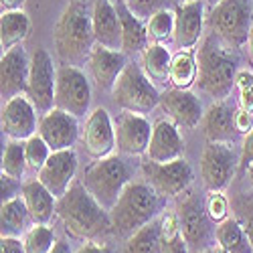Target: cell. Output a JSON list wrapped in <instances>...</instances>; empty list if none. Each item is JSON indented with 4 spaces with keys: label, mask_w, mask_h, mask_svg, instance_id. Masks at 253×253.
Here are the masks:
<instances>
[{
    "label": "cell",
    "mask_w": 253,
    "mask_h": 253,
    "mask_svg": "<svg viewBox=\"0 0 253 253\" xmlns=\"http://www.w3.org/2000/svg\"><path fill=\"white\" fill-rule=\"evenodd\" d=\"M0 126H2V134L12 140H29L39 132L37 108L27 93L6 99L2 105Z\"/></svg>",
    "instance_id": "obj_13"
},
{
    "label": "cell",
    "mask_w": 253,
    "mask_h": 253,
    "mask_svg": "<svg viewBox=\"0 0 253 253\" xmlns=\"http://www.w3.org/2000/svg\"><path fill=\"white\" fill-rule=\"evenodd\" d=\"M182 152H184V140L176 126L168 120L156 122L152 128L150 146L146 150L148 160L156 164H166V162L182 158Z\"/></svg>",
    "instance_id": "obj_20"
},
{
    "label": "cell",
    "mask_w": 253,
    "mask_h": 253,
    "mask_svg": "<svg viewBox=\"0 0 253 253\" xmlns=\"http://www.w3.org/2000/svg\"><path fill=\"white\" fill-rule=\"evenodd\" d=\"M2 172L16 178V180H23L25 172H27V154H25V142L23 140H12L6 144V148L2 150Z\"/></svg>",
    "instance_id": "obj_34"
},
{
    "label": "cell",
    "mask_w": 253,
    "mask_h": 253,
    "mask_svg": "<svg viewBox=\"0 0 253 253\" xmlns=\"http://www.w3.org/2000/svg\"><path fill=\"white\" fill-rule=\"evenodd\" d=\"M239 108L253 114V87H245L239 93Z\"/></svg>",
    "instance_id": "obj_45"
},
{
    "label": "cell",
    "mask_w": 253,
    "mask_h": 253,
    "mask_svg": "<svg viewBox=\"0 0 253 253\" xmlns=\"http://www.w3.org/2000/svg\"><path fill=\"white\" fill-rule=\"evenodd\" d=\"M87 63H89V69H91V75L97 83V87L103 91L114 89L118 77L122 75L126 65H128L124 51H112V49H105L101 45L93 47Z\"/></svg>",
    "instance_id": "obj_23"
},
{
    "label": "cell",
    "mask_w": 253,
    "mask_h": 253,
    "mask_svg": "<svg viewBox=\"0 0 253 253\" xmlns=\"http://www.w3.org/2000/svg\"><path fill=\"white\" fill-rule=\"evenodd\" d=\"M245 172H247V176H249V178H251V182H253V162L245 168Z\"/></svg>",
    "instance_id": "obj_51"
},
{
    "label": "cell",
    "mask_w": 253,
    "mask_h": 253,
    "mask_svg": "<svg viewBox=\"0 0 253 253\" xmlns=\"http://www.w3.org/2000/svg\"><path fill=\"white\" fill-rule=\"evenodd\" d=\"M170 85L178 89H188L197 83V59L193 53L182 51L176 57H172V65H170Z\"/></svg>",
    "instance_id": "obj_33"
},
{
    "label": "cell",
    "mask_w": 253,
    "mask_h": 253,
    "mask_svg": "<svg viewBox=\"0 0 253 253\" xmlns=\"http://www.w3.org/2000/svg\"><path fill=\"white\" fill-rule=\"evenodd\" d=\"M51 253H73V251H71V245L67 241H57L55 247L51 249Z\"/></svg>",
    "instance_id": "obj_49"
},
{
    "label": "cell",
    "mask_w": 253,
    "mask_h": 253,
    "mask_svg": "<svg viewBox=\"0 0 253 253\" xmlns=\"http://www.w3.org/2000/svg\"><path fill=\"white\" fill-rule=\"evenodd\" d=\"M205 23V2L203 0H184L176 8V27L174 41L182 51H191L197 47L203 35Z\"/></svg>",
    "instance_id": "obj_22"
},
{
    "label": "cell",
    "mask_w": 253,
    "mask_h": 253,
    "mask_svg": "<svg viewBox=\"0 0 253 253\" xmlns=\"http://www.w3.org/2000/svg\"><path fill=\"white\" fill-rule=\"evenodd\" d=\"M25 249L27 253H51L55 247V233L49 225H37L31 227L25 233Z\"/></svg>",
    "instance_id": "obj_36"
},
{
    "label": "cell",
    "mask_w": 253,
    "mask_h": 253,
    "mask_svg": "<svg viewBox=\"0 0 253 253\" xmlns=\"http://www.w3.org/2000/svg\"><path fill=\"white\" fill-rule=\"evenodd\" d=\"M0 253H27L25 241L18 237H2L0 239Z\"/></svg>",
    "instance_id": "obj_43"
},
{
    "label": "cell",
    "mask_w": 253,
    "mask_h": 253,
    "mask_svg": "<svg viewBox=\"0 0 253 253\" xmlns=\"http://www.w3.org/2000/svg\"><path fill=\"white\" fill-rule=\"evenodd\" d=\"M31 213L27 209V203L20 197H14L6 203H2L0 209V235L2 237H20L27 233V225H29Z\"/></svg>",
    "instance_id": "obj_27"
},
{
    "label": "cell",
    "mask_w": 253,
    "mask_h": 253,
    "mask_svg": "<svg viewBox=\"0 0 253 253\" xmlns=\"http://www.w3.org/2000/svg\"><path fill=\"white\" fill-rule=\"evenodd\" d=\"M160 108L178 126H186V128H195L205 116L201 99L193 91L178 87L160 93Z\"/></svg>",
    "instance_id": "obj_19"
},
{
    "label": "cell",
    "mask_w": 253,
    "mask_h": 253,
    "mask_svg": "<svg viewBox=\"0 0 253 253\" xmlns=\"http://www.w3.org/2000/svg\"><path fill=\"white\" fill-rule=\"evenodd\" d=\"M20 195H23V199L27 203L33 223H37V225H49L51 223L53 215L57 213V201L59 199H55V195L43 182L39 178L25 182Z\"/></svg>",
    "instance_id": "obj_24"
},
{
    "label": "cell",
    "mask_w": 253,
    "mask_h": 253,
    "mask_svg": "<svg viewBox=\"0 0 253 253\" xmlns=\"http://www.w3.org/2000/svg\"><path fill=\"white\" fill-rule=\"evenodd\" d=\"M144 172L148 176V182L156 188V193L166 199H174L186 193V188L191 186L195 174L193 168L184 158L166 162V164H156V162H146Z\"/></svg>",
    "instance_id": "obj_12"
},
{
    "label": "cell",
    "mask_w": 253,
    "mask_h": 253,
    "mask_svg": "<svg viewBox=\"0 0 253 253\" xmlns=\"http://www.w3.org/2000/svg\"><path fill=\"white\" fill-rule=\"evenodd\" d=\"M126 253H162V219H152L126 239Z\"/></svg>",
    "instance_id": "obj_30"
},
{
    "label": "cell",
    "mask_w": 253,
    "mask_h": 253,
    "mask_svg": "<svg viewBox=\"0 0 253 253\" xmlns=\"http://www.w3.org/2000/svg\"><path fill=\"white\" fill-rule=\"evenodd\" d=\"M205 2H209L211 6H215V4H219V2H221V0H205Z\"/></svg>",
    "instance_id": "obj_52"
},
{
    "label": "cell",
    "mask_w": 253,
    "mask_h": 253,
    "mask_svg": "<svg viewBox=\"0 0 253 253\" xmlns=\"http://www.w3.org/2000/svg\"><path fill=\"white\" fill-rule=\"evenodd\" d=\"M235 85H237L239 89L253 87V73H251V71H239V73H237V79H235Z\"/></svg>",
    "instance_id": "obj_47"
},
{
    "label": "cell",
    "mask_w": 253,
    "mask_h": 253,
    "mask_svg": "<svg viewBox=\"0 0 253 253\" xmlns=\"http://www.w3.org/2000/svg\"><path fill=\"white\" fill-rule=\"evenodd\" d=\"M27 0H0V8L2 12H12V10H23Z\"/></svg>",
    "instance_id": "obj_48"
},
{
    "label": "cell",
    "mask_w": 253,
    "mask_h": 253,
    "mask_svg": "<svg viewBox=\"0 0 253 253\" xmlns=\"http://www.w3.org/2000/svg\"><path fill=\"white\" fill-rule=\"evenodd\" d=\"M241 166L247 168L251 162H253V130L249 134H245V140H243V152H241Z\"/></svg>",
    "instance_id": "obj_44"
},
{
    "label": "cell",
    "mask_w": 253,
    "mask_h": 253,
    "mask_svg": "<svg viewBox=\"0 0 253 253\" xmlns=\"http://www.w3.org/2000/svg\"><path fill=\"white\" fill-rule=\"evenodd\" d=\"M160 213V195L150 182L132 180L124 188L122 197L110 211L112 233L128 239L146 223L156 219Z\"/></svg>",
    "instance_id": "obj_3"
},
{
    "label": "cell",
    "mask_w": 253,
    "mask_h": 253,
    "mask_svg": "<svg viewBox=\"0 0 253 253\" xmlns=\"http://www.w3.org/2000/svg\"><path fill=\"white\" fill-rule=\"evenodd\" d=\"M142 65H144V73L148 75L152 81L156 83H170V65H172V57H170V51H168L164 45L156 43V45H150L142 53Z\"/></svg>",
    "instance_id": "obj_31"
},
{
    "label": "cell",
    "mask_w": 253,
    "mask_h": 253,
    "mask_svg": "<svg viewBox=\"0 0 253 253\" xmlns=\"http://www.w3.org/2000/svg\"><path fill=\"white\" fill-rule=\"evenodd\" d=\"M158 2H160V0H128V6L132 8V12L138 18H144V16L150 14V10L156 8Z\"/></svg>",
    "instance_id": "obj_41"
},
{
    "label": "cell",
    "mask_w": 253,
    "mask_h": 253,
    "mask_svg": "<svg viewBox=\"0 0 253 253\" xmlns=\"http://www.w3.org/2000/svg\"><path fill=\"white\" fill-rule=\"evenodd\" d=\"M75 253H114L108 245H99V243H85L83 247H79Z\"/></svg>",
    "instance_id": "obj_46"
},
{
    "label": "cell",
    "mask_w": 253,
    "mask_h": 253,
    "mask_svg": "<svg viewBox=\"0 0 253 253\" xmlns=\"http://www.w3.org/2000/svg\"><path fill=\"white\" fill-rule=\"evenodd\" d=\"M93 12L81 0H71L55 25V49L63 65L81 67L89 61L97 45L93 33Z\"/></svg>",
    "instance_id": "obj_2"
},
{
    "label": "cell",
    "mask_w": 253,
    "mask_h": 253,
    "mask_svg": "<svg viewBox=\"0 0 253 253\" xmlns=\"http://www.w3.org/2000/svg\"><path fill=\"white\" fill-rule=\"evenodd\" d=\"M201 253H217V247H215V249H205V251H201Z\"/></svg>",
    "instance_id": "obj_53"
},
{
    "label": "cell",
    "mask_w": 253,
    "mask_h": 253,
    "mask_svg": "<svg viewBox=\"0 0 253 253\" xmlns=\"http://www.w3.org/2000/svg\"><path fill=\"white\" fill-rule=\"evenodd\" d=\"M215 239L227 253H253V245L237 219H225L215 227Z\"/></svg>",
    "instance_id": "obj_29"
},
{
    "label": "cell",
    "mask_w": 253,
    "mask_h": 253,
    "mask_svg": "<svg viewBox=\"0 0 253 253\" xmlns=\"http://www.w3.org/2000/svg\"><path fill=\"white\" fill-rule=\"evenodd\" d=\"M57 217L73 239H95L112 231L110 211H105L83 182H73L57 201Z\"/></svg>",
    "instance_id": "obj_1"
},
{
    "label": "cell",
    "mask_w": 253,
    "mask_h": 253,
    "mask_svg": "<svg viewBox=\"0 0 253 253\" xmlns=\"http://www.w3.org/2000/svg\"><path fill=\"white\" fill-rule=\"evenodd\" d=\"M83 146H85V152L93 160L112 156L114 148H118L116 126L112 124V118L105 108H95L89 114L85 122V130H83Z\"/></svg>",
    "instance_id": "obj_17"
},
{
    "label": "cell",
    "mask_w": 253,
    "mask_h": 253,
    "mask_svg": "<svg viewBox=\"0 0 253 253\" xmlns=\"http://www.w3.org/2000/svg\"><path fill=\"white\" fill-rule=\"evenodd\" d=\"M174 27H176V12L160 8L150 16L146 29H148V37H152L158 43H164V41L174 37Z\"/></svg>",
    "instance_id": "obj_35"
},
{
    "label": "cell",
    "mask_w": 253,
    "mask_h": 253,
    "mask_svg": "<svg viewBox=\"0 0 253 253\" xmlns=\"http://www.w3.org/2000/svg\"><path fill=\"white\" fill-rule=\"evenodd\" d=\"M207 213L211 217V221H215V223H221L227 219V211H229V203L227 199L221 195V191H215V193H211L209 199H207Z\"/></svg>",
    "instance_id": "obj_38"
},
{
    "label": "cell",
    "mask_w": 253,
    "mask_h": 253,
    "mask_svg": "<svg viewBox=\"0 0 253 253\" xmlns=\"http://www.w3.org/2000/svg\"><path fill=\"white\" fill-rule=\"evenodd\" d=\"M91 105L89 81L79 67L61 65L57 69V87H55V108L67 112L75 118H85Z\"/></svg>",
    "instance_id": "obj_9"
},
{
    "label": "cell",
    "mask_w": 253,
    "mask_h": 253,
    "mask_svg": "<svg viewBox=\"0 0 253 253\" xmlns=\"http://www.w3.org/2000/svg\"><path fill=\"white\" fill-rule=\"evenodd\" d=\"M162 219V253H191L188 243L182 235L180 221L174 211H166Z\"/></svg>",
    "instance_id": "obj_32"
},
{
    "label": "cell",
    "mask_w": 253,
    "mask_h": 253,
    "mask_svg": "<svg viewBox=\"0 0 253 253\" xmlns=\"http://www.w3.org/2000/svg\"><path fill=\"white\" fill-rule=\"evenodd\" d=\"M205 136L209 142H233L235 132V110L223 99L215 101L203 116Z\"/></svg>",
    "instance_id": "obj_25"
},
{
    "label": "cell",
    "mask_w": 253,
    "mask_h": 253,
    "mask_svg": "<svg viewBox=\"0 0 253 253\" xmlns=\"http://www.w3.org/2000/svg\"><path fill=\"white\" fill-rule=\"evenodd\" d=\"M20 180L8 176V174H0V193H2V203L18 197V193H23V184H18Z\"/></svg>",
    "instance_id": "obj_40"
},
{
    "label": "cell",
    "mask_w": 253,
    "mask_h": 253,
    "mask_svg": "<svg viewBox=\"0 0 253 253\" xmlns=\"http://www.w3.org/2000/svg\"><path fill=\"white\" fill-rule=\"evenodd\" d=\"M55 87H57V69L53 59L45 49H37L31 57V75L27 95L35 103L37 112L47 114L55 108Z\"/></svg>",
    "instance_id": "obj_11"
},
{
    "label": "cell",
    "mask_w": 253,
    "mask_h": 253,
    "mask_svg": "<svg viewBox=\"0 0 253 253\" xmlns=\"http://www.w3.org/2000/svg\"><path fill=\"white\" fill-rule=\"evenodd\" d=\"M31 33V18L23 10L2 12L0 16V47L2 53L20 45Z\"/></svg>",
    "instance_id": "obj_28"
},
{
    "label": "cell",
    "mask_w": 253,
    "mask_h": 253,
    "mask_svg": "<svg viewBox=\"0 0 253 253\" xmlns=\"http://www.w3.org/2000/svg\"><path fill=\"white\" fill-rule=\"evenodd\" d=\"M134 166L124 156H105L95 160L83 174V184L93 195V199L105 209L112 211L124 188L132 182Z\"/></svg>",
    "instance_id": "obj_5"
},
{
    "label": "cell",
    "mask_w": 253,
    "mask_h": 253,
    "mask_svg": "<svg viewBox=\"0 0 253 253\" xmlns=\"http://www.w3.org/2000/svg\"><path fill=\"white\" fill-rule=\"evenodd\" d=\"M253 130V114H249V112H245V110H237L235 112V132H239V134H249Z\"/></svg>",
    "instance_id": "obj_42"
},
{
    "label": "cell",
    "mask_w": 253,
    "mask_h": 253,
    "mask_svg": "<svg viewBox=\"0 0 253 253\" xmlns=\"http://www.w3.org/2000/svg\"><path fill=\"white\" fill-rule=\"evenodd\" d=\"M25 154H27L29 170L39 172L41 168L45 166V162L49 160V156L53 154V150L49 148V144L43 138H41L39 134H35L29 140H25Z\"/></svg>",
    "instance_id": "obj_37"
},
{
    "label": "cell",
    "mask_w": 253,
    "mask_h": 253,
    "mask_svg": "<svg viewBox=\"0 0 253 253\" xmlns=\"http://www.w3.org/2000/svg\"><path fill=\"white\" fill-rule=\"evenodd\" d=\"M37 134L49 144V148L53 152L69 150V148H73L79 138L77 118L59 110V108H53L47 114H43V118L39 120Z\"/></svg>",
    "instance_id": "obj_16"
},
{
    "label": "cell",
    "mask_w": 253,
    "mask_h": 253,
    "mask_svg": "<svg viewBox=\"0 0 253 253\" xmlns=\"http://www.w3.org/2000/svg\"><path fill=\"white\" fill-rule=\"evenodd\" d=\"M247 53H249V61H251V65H253V29H251L249 39H247Z\"/></svg>",
    "instance_id": "obj_50"
},
{
    "label": "cell",
    "mask_w": 253,
    "mask_h": 253,
    "mask_svg": "<svg viewBox=\"0 0 253 253\" xmlns=\"http://www.w3.org/2000/svg\"><path fill=\"white\" fill-rule=\"evenodd\" d=\"M219 41L217 35H211L197 53V83L217 101L231 93L237 79V59Z\"/></svg>",
    "instance_id": "obj_4"
},
{
    "label": "cell",
    "mask_w": 253,
    "mask_h": 253,
    "mask_svg": "<svg viewBox=\"0 0 253 253\" xmlns=\"http://www.w3.org/2000/svg\"><path fill=\"white\" fill-rule=\"evenodd\" d=\"M75 174H77V154L73 148H69V150L53 152L45 162V166L37 172V178L55 195V199H61L75 182Z\"/></svg>",
    "instance_id": "obj_18"
},
{
    "label": "cell",
    "mask_w": 253,
    "mask_h": 253,
    "mask_svg": "<svg viewBox=\"0 0 253 253\" xmlns=\"http://www.w3.org/2000/svg\"><path fill=\"white\" fill-rule=\"evenodd\" d=\"M176 215L188 249L193 253L209 249L211 241L215 237V229H211V217L207 213V207H203L201 199L193 193H182L176 205Z\"/></svg>",
    "instance_id": "obj_8"
},
{
    "label": "cell",
    "mask_w": 253,
    "mask_h": 253,
    "mask_svg": "<svg viewBox=\"0 0 253 253\" xmlns=\"http://www.w3.org/2000/svg\"><path fill=\"white\" fill-rule=\"evenodd\" d=\"M116 10L120 14L122 20V31H124V45L122 51L128 55H136V53H144L148 49V29L142 25V18H138L132 8L128 6V2L118 0Z\"/></svg>",
    "instance_id": "obj_26"
},
{
    "label": "cell",
    "mask_w": 253,
    "mask_h": 253,
    "mask_svg": "<svg viewBox=\"0 0 253 253\" xmlns=\"http://www.w3.org/2000/svg\"><path fill=\"white\" fill-rule=\"evenodd\" d=\"M31 61L23 45H16L2 53L0 59V93L4 99H12L29 91Z\"/></svg>",
    "instance_id": "obj_15"
},
{
    "label": "cell",
    "mask_w": 253,
    "mask_h": 253,
    "mask_svg": "<svg viewBox=\"0 0 253 253\" xmlns=\"http://www.w3.org/2000/svg\"><path fill=\"white\" fill-rule=\"evenodd\" d=\"M91 12H93L91 18H93V33L97 45L112 51H122L124 31L116 4L112 0H95Z\"/></svg>",
    "instance_id": "obj_21"
},
{
    "label": "cell",
    "mask_w": 253,
    "mask_h": 253,
    "mask_svg": "<svg viewBox=\"0 0 253 253\" xmlns=\"http://www.w3.org/2000/svg\"><path fill=\"white\" fill-rule=\"evenodd\" d=\"M239 158L231 142H209L201 156V180L209 193L223 191L235 176Z\"/></svg>",
    "instance_id": "obj_10"
},
{
    "label": "cell",
    "mask_w": 253,
    "mask_h": 253,
    "mask_svg": "<svg viewBox=\"0 0 253 253\" xmlns=\"http://www.w3.org/2000/svg\"><path fill=\"white\" fill-rule=\"evenodd\" d=\"M150 120L144 114L124 112L116 122V144L118 150L126 156H142L146 154L152 138Z\"/></svg>",
    "instance_id": "obj_14"
},
{
    "label": "cell",
    "mask_w": 253,
    "mask_h": 253,
    "mask_svg": "<svg viewBox=\"0 0 253 253\" xmlns=\"http://www.w3.org/2000/svg\"><path fill=\"white\" fill-rule=\"evenodd\" d=\"M112 95L124 112L150 114L156 105H160V93L156 85L134 63L126 65L112 89Z\"/></svg>",
    "instance_id": "obj_6"
},
{
    "label": "cell",
    "mask_w": 253,
    "mask_h": 253,
    "mask_svg": "<svg viewBox=\"0 0 253 253\" xmlns=\"http://www.w3.org/2000/svg\"><path fill=\"white\" fill-rule=\"evenodd\" d=\"M209 27L227 45L241 47L253 29V0H221L209 14Z\"/></svg>",
    "instance_id": "obj_7"
},
{
    "label": "cell",
    "mask_w": 253,
    "mask_h": 253,
    "mask_svg": "<svg viewBox=\"0 0 253 253\" xmlns=\"http://www.w3.org/2000/svg\"><path fill=\"white\" fill-rule=\"evenodd\" d=\"M237 211H239V223L243 225L245 233L253 245V197H239L235 203Z\"/></svg>",
    "instance_id": "obj_39"
}]
</instances>
